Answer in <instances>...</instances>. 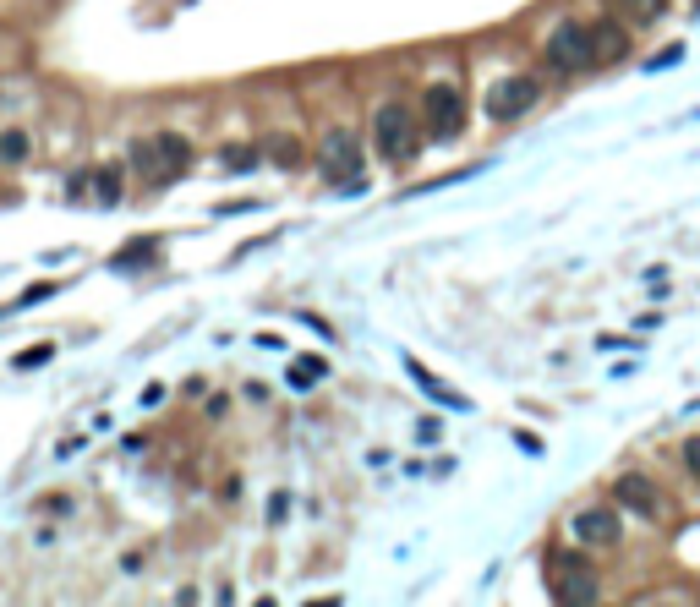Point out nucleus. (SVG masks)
<instances>
[{
    "label": "nucleus",
    "mask_w": 700,
    "mask_h": 607,
    "mask_svg": "<svg viewBox=\"0 0 700 607\" xmlns=\"http://www.w3.org/2000/svg\"><path fill=\"white\" fill-rule=\"evenodd\" d=\"M618 6H624V17L635 22V28H651V22L668 11V0H618Z\"/></svg>",
    "instance_id": "obj_13"
},
{
    "label": "nucleus",
    "mask_w": 700,
    "mask_h": 607,
    "mask_svg": "<svg viewBox=\"0 0 700 607\" xmlns=\"http://www.w3.org/2000/svg\"><path fill=\"white\" fill-rule=\"evenodd\" d=\"M323 175L329 181H345L356 192V175H361V143L350 132H329L323 137Z\"/></svg>",
    "instance_id": "obj_7"
},
{
    "label": "nucleus",
    "mask_w": 700,
    "mask_h": 607,
    "mask_svg": "<svg viewBox=\"0 0 700 607\" xmlns=\"http://www.w3.org/2000/svg\"><path fill=\"white\" fill-rule=\"evenodd\" d=\"M88 181H93V197H99V203H121V165H99Z\"/></svg>",
    "instance_id": "obj_12"
},
{
    "label": "nucleus",
    "mask_w": 700,
    "mask_h": 607,
    "mask_svg": "<svg viewBox=\"0 0 700 607\" xmlns=\"http://www.w3.org/2000/svg\"><path fill=\"white\" fill-rule=\"evenodd\" d=\"M143 258H154V241H132L126 252H115L110 268H132V263H143Z\"/></svg>",
    "instance_id": "obj_15"
},
{
    "label": "nucleus",
    "mask_w": 700,
    "mask_h": 607,
    "mask_svg": "<svg viewBox=\"0 0 700 607\" xmlns=\"http://www.w3.org/2000/svg\"><path fill=\"white\" fill-rule=\"evenodd\" d=\"M536 99H542L536 77H504V83H493V93H487V115L493 121H520L525 110H536Z\"/></svg>",
    "instance_id": "obj_6"
},
{
    "label": "nucleus",
    "mask_w": 700,
    "mask_h": 607,
    "mask_svg": "<svg viewBox=\"0 0 700 607\" xmlns=\"http://www.w3.org/2000/svg\"><path fill=\"white\" fill-rule=\"evenodd\" d=\"M0 159H6V165H22V159H28V132H6V137H0Z\"/></svg>",
    "instance_id": "obj_14"
},
{
    "label": "nucleus",
    "mask_w": 700,
    "mask_h": 607,
    "mask_svg": "<svg viewBox=\"0 0 700 607\" xmlns=\"http://www.w3.org/2000/svg\"><path fill=\"white\" fill-rule=\"evenodd\" d=\"M268 154H274L279 165H296V159H301V148L290 143V137H274V148H268Z\"/></svg>",
    "instance_id": "obj_17"
},
{
    "label": "nucleus",
    "mask_w": 700,
    "mask_h": 607,
    "mask_svg": "<svg viewBox=\"0 0 700 607\" xmlns=\"http://www.w3.org/2000/svg\"><path fill=\"white\" fill-rule=\"evenodd\" d=\"M411 378H416V383H422V389H427V394H433V400H438V405H449V411H465V405H471V400H465V394H454V389H443V383L433 378V372H422V367H416V361H411Z\"/></svg>",
    "instance_id": "obj_11"
},
{
    "label": "nucleus",
    "mask_w": 700,
    "mask_h": 607,
    "mask_svg": "<svg viewBox=\"0 0 700 607\" xmlns=\"http://www.w3.org/2000/svg\"><path fill=\"white\" fill-rule=\"evenodd\" d=\"M684 465H690V476L700 482V438H690V443H684Z\"/></svg>",
    "instance_id": "obj_18"
},
{
    "label": "nucleus",
    "mask_w": 700,
    "mask_h": 607,
    "mask_svg": "<svg viewBox=\"0 0 700 607\" xmlns=\"http://www.w3.org/2000/svg\"><path fill=\"white\" fill-rule=\"evenodd\" d=\"M186 165H192V143L175 137V132H154V137H143V143H132V170L143 175L148 186L181 181Z\"/></svg>",
    "instance_id": "obj_1"
},
{
    "label": "nucleus",
    "mask_w": 700,
    "mask_h": 607,
    "mask_svg": "<svg viewBox=\"0 0 700 607\" xmlns=\"http://www.w3.org/2000/svg\"><path fill=\"white\" fill-rule=\"evenodd\" d=\"M591 66V28L586 22H558L553 39H547V72L575 77Z\"/></svg>",
    "instance_id": "obj_4"
},
{
    "label": "nucleus",
    "mask_w": 700,
    "mask_h": 607,
    "mask_svg": "<svg viewBox=\"0 0 700 607\" xmlns=\"http://www.w3.org/2000/svg\"><path fill=\"white\" fill-rule=\"evenodd\" d=\"M613 498H618V509H635L640 520L662 515V498H657V487H651L640 471H624V476H618V482H613Z\"/></svg>",
    "instance_id": "obj_9"
},
{
    "label": "nucleus",
    "mask_w": 700,
    "mask_h": 607,
    "mask_svg": "<svg viewBox=\"0 0 700 607\" xmlns=\"http://www.w3.org/2000/svg\"><path fill=\"white\" fill-rule=\"evenodd\" d=\"M673 61H684V44H668V50H662L651 66H673Z\"/></svg>",
    "instance_id": "obj_19"
},
{
    "label": "nucleus",
    "mask_w": 700,
    "mask_h": 607,
    "mask_svg": "<svg viewBox=\"0 0 700 607\" xmlns=\"http://www.w3.org/2000/svg\"><path fill=\"white\" fill-rule=\"evenodd\" d=\"M50 290H55V285H33V290H28V296H22V301H17V307H33V301H44V296H50Z\"/></svg>",
    "instance_id": "obj_20"
},
{
    "label": "nucleus",
    "mask_w": 700,
    "mask_h": 607,
    "mask_svg": "<svg viewBox=\"0 0 700 607\" xmlns=\"http://www.w3.org/2000/svg\"><path fill=\"white\" fill-rule=\"evenodd\" d=\"M422 121H427V132L438 137V143H449L454 132L465 126V99H460V88H449V83H433L422 93Z\"/></svg>",
    "instance_id": "obj_5"
},
{
    "label": "nucleus",
    "mask_w": 700,
    "mask_h": 607,
    "mask_svg": "<svg viewBox=\"0 0 700 607\" xmlns=\"http://www.w3.org/2000/svg\"><path fill=\"white\" fill-rule=\"evenodd\" d=\"M547 575H553V597L558 602H569V607H586V602H597V569L586 564L580 553H553L547 558Z\"/></svg>",
    "instance_id": "obj_3"
},
{
    "label": "nucleus",
    "mask_w": 700,
    "mask_h": 607,
    "mask_svg": "<svg viewBox=\"0 0 700 607\" xmlns=\"http://www.w3.org/2000/svg\"><path fill=\"white\" fill-rule=\"evenodd\" d=\"M569 536H575L580 547H618L624 525H618V515H613V509L591 504V509H580V515L569 520Z\"/></svg>",
    "instance_id": "obj_8"
},
{
    "label": "nucleus",
    "mask_w": 700,
    "mask_h": 607,
    "mask_svg": "<svg viewBox=\"0 0 700 607\" xmlns=\"http://www.w3.org/2000/svg\"><path fill=\"white\" fill-rule=\"evenodd\" d=\"M372 143H378V159L383 165H405L416 154V115L411 104L389 99L378 115H372Z\"/></svg>",
    "instance_id": "obj_2"
},
{
    "label": "nucleus",
    "mask_w": 700,
    "mask_h": 607,
    "mask_svg": "<svg viewBox=\"0 0 700 607\" xmlns=\"http://www.w3.org/2000/svg\"><path fill=\"white\" fill-rule=\"evenodd\" d=\"M50 356H55V345H28V350L17 356V367H44Z\"/></svg>",
    "instance_id": "obj_16"
},
{
    "label": "nucleus",
    "mask_w": 700,
    "mask_h": 607,
    "mask_svg": "<svg viewBox=\"0 0 700 607\" xmlns=\"http://www.w3.org/2000/svg\"><path fill=\"white\" fill-rule=\"evenodd\" d=\"M591 55L597 61H624L629 55V33H624V22H591Z\"/></svg>",
    "instance_id": "obj_10"
}]
</instances>
